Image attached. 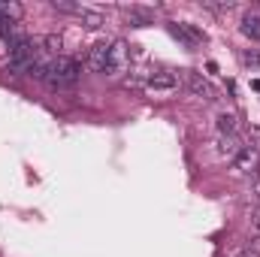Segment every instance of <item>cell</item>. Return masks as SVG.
<instances>
[{"instance_id": "5b68a950", "label": "cell", "mask_w": 260, "mask_h": 257, "mask_svg": "<svg viewBox=\"0 0 260 257\" xmlns=\"http://www.w3.org/2000/svg\"><path fill=\"white\" fill-rule=\"evenodd\" d=\"M179 88V76L176 73H151L145 79V91L148 94H160V91H176Z\"/></svg>"}, {"instance_id": "30bf717a", "label": "cell", "mask_w": 260, "mask_h": 257, "mask_svg": "<svg viewBox=\"0 0 260 257\" xmlns=\"http://www.w3.org/2000/svg\"><path fill=\"white\" fill-rule=\"evenodd\" d=\"M76 18H79L88 30H97V27H103V24H106V18H103L97 9H88V6H82V12H79Z\"/></svg>"}, {"instance_id": "8fae6325", "label": "cell", "mask_w": 260, "mask_h": 257, "mask_svg": "<svg viewBox=\"0 0 260 257\" xmlns=\"http://www.w3.org/2000/svg\"><path fill=\"white\" fill-rule=\"evenodd\" d=\"M239 151H242V145H239L236 136H218V154H221V157H230V160H233Z\"/></svg>"}, {"instance_id": "7402d4cb", "label": "cell", "mask_w": 260, "mask_h": 257, "mask_svg": "<svg viewBox=\"0 0 260 257\" xmlns=\"http://www.w3.org/2000/svg\"><path fill=\"white\" fill-rule=\"evenodd\" d=\"M251 88H254V91H260V79H254V82H251Z\"/></svg>"}, {"instance_id": "44dd1931", "label": "cell", "mask_w": 260, "mask_h": 257, "mask_svg": "<svg viewBox=\"0 0 260 257\" xmlns=\"http://www.w3.org/2000/svg\"><path fill=\"white\" fill-rule=\"evenodd\" d=\"M251 194H254V197H260V179L254 182V185H251Z\"/></svg>"}, {"instance_id": "277c9868", "label": "cell", "mask_w": 260, "mask_h": 257, "mask_svg": "<svg viewBox=\"0 0 260 257\" xmlns=\"http://www.w3.org/2000/svg\"><path fill=\"white\" fill-rule=\"evenodd\" d=\"M130 61V46L124 40H112L109 46V64H106V76H118Z\"/></svg>"}, {"instance_id": "6da1fadb", "label": "cell", "mask_w": 260, "mask_h": 257, "mask_svg": "<svg viewBox=\"0 0 260 257\" xmlns=\"http://www.w3.org/2000/svg\"><path fill=\"white\" fill-rule=\"evenodd\" d=\"M79 76H82V64L76 61V58H52V67H49V76L43 79L52 91H70V88H76V82H79Z\"/></svg>"}, {"instance_id": "5bb4252c", "label": "cell", "mask_w": 260, "mask_h": 257, "mask_svg": "<svg viewBox=\"0 0 260 257\" xmlns=\"http://www.w3.org/2000/svg\"><path fill=\"white\" fill-rule=\"evenodd\" d=\"M18 15H21V6H18V3H12V0H0V18L15 21Z\"/></svg>"}, {"instance_id": "ba28073f", "label": "cell", "mask_w": 260, "mask_h": 257, "mask_svg": "<svg viewBox=\"0 0 260 257\" xmlns=\"http://www.w3.org/2000/svg\"><path fill=\"white\" fill-rule=\"evenodd\" d=\"M239 30H242L248 40L260 43V12H254V9H245V12H242V21H239Z\"/></svg>"}, {"instance_id": "7a4b0ae2", "label": "cell", "mask_w": 260, "mask_h": 257, "mask_svg": "<svg viewBox=\"0 0 260 257\" xmlns=\"http://www.w3.org/2000/svg\"><path fill=\"white\" fill-rule=\"evenodd\" d=\"M167 27H170V34H173L176 40H182L188 49H197V46H203V43H206V34H203L200 27H194V24H185V21H170Z\"/></svg>"}, {"instance_id": "9a60e30c", "label": "cell", "mask_w": 260, "mask_h": 257, "mask_svg": "<svg viewBox=\"0 0 260 257\" xmlns=\"http://www.w3.org/2000/svg\"><path fill=\"white\" fill-rule=\"evenodd\" d=\"M52 9L67 12V15H79V12H82V6H79V3H73V0H52Z\"/></svg>"}, {"instance_id": "ffe728a7", "label": "cell", "mask_w": 260, "mask_h": 257, "mask_svg": "<svg viewBox=\"0 0 260 257\" xmlns=\"http://www.w3.org/2000/svg\"><path fill=\"white\" fill-rule=\"evenodd\" d=\"M233 257H257V254H254V251H248V248H242V251H236Z\"/></svg>"}, {"instance_id": "3957f363", "label": "cell", "mask_w": 260, "mask_h": 257, "mask_svg": "<svg viewBox=\"0 0 260 257\" xmlns=\"http://www.w3.org/2000/svg\"><path fill=\"white\" fill-rule=\"evenodd\" d=\"M233 170L242 176H257L260 170V151L254 145H242V151L233 157Z\"/></svg>"}, {"instance_id": "9c48e42d", "label": "cell", "mask_w": 260, "mask_h": 257, "mask_svg": "<svg viewBox=\"0 0 260 257\" xmlns=\"http://www.w3.org/2000/svg\"><path fill=\"white\" fill-rule=\"evenodd\" d=\"M124 18L130 21V27H148V24H154V12L145 9V6H127Z\"/></svg>"}, {"instance_id": "52a82bcc", "label": "cell", "mask_w": 260, "mask_h": 257, "mask_svg": "<svg viewBox=\"0 0 260 257\" xmlns=\"http://www.w3.org/2000/svg\"><path fill=\"white\" fill-rule=\"evenodd\" d=\"M109 46H112V43H97V46H91V52H88V67H91V70L106 73V64H109Z\"/></svg>"}, {"instance_id": "8992f818", "label": "cell", "mask_w": 260, "mask_h": 257, "mask_svg": "<svg viewBox=\"0 0 260 257\" xmlns=\"http://www.w3.org/2000/svg\"><path fill=\"white\" fill-rule=\"evenodd\" d=\"M185 88H188L194 97L206 100V103H209V100H215V88H212L200 73H185Z\"/></svg>"}, {"instance_id": "e0dca14e", "label": "cell", "mask_w": 260, "mask_h": 257, "mask_svg": "<svg viewBox=\"0 0 260 257\" xmlns=\"http://www.w3.org/2000/svg\"><path fill=\"white\" fill-rule=\"evenodd\" d=\"M248 136H251V145L260 151V127H251V130H248Z\"/></svg>"}, {"instance_id": "7c38bea8", "label": "cell", "mask_w": 260, "mask_h": 257, "mask_svg": "<svg viewBox=\"0 0 260 257\" xmlns=\"http://www.w3.org/2000/svg\"><path fill=\"white\" fill-rule=\"evenodd\" d=\"M236 124H239V118L233 112H218V118H215V127H218L221 136H233L236 133Z\"/></svg>"}, {"instance_id": "d6986e66", "label": "cell", "mask_w": 260, "mask_h": 257, "mask_svg": "<svg viewBox=\"0 0 260 257\" xmlns=\"http://www.w3.org/2000/svg\"><path fill=\"white\" fill-rule=\"evenodd\" d=\"M248 251H254V254L260 257V236H254V239L248 242Z\"/></svg>"}, {"instance_id": "4fadbf2b", "label": "cell", "mask_w": 260, "mask_h": 257, "mask_svg": "<svg viewBox=\"0 0 260 257\" xmlns=\"http://www.w3.org/2000/svg\"><path fill=\"white\" fill-rule=\"evenodd\" d=\"M43 46H46V52H52L55 58H61V46H64V40H61L58 34H46V37H43Z\"/></svg>"}, {"instance_id": "2e32d148", "label": "cell", "mask_w": 260, "mask_h": 257, "mask_svg": "<svg viewBox=\"0 0 260 257\" xmlns=\"http://www.w3.org/2000/svg\"><path fill=\"white\" fill-rule=\"evenodd\" d=\"M242 61H245V67L260 70V55H257V52H245V55H242Z\"/></svg>"}, {"instance_id": "ac0fdd59", "label": "cell", "mask_w": 260, "mask_h": 257, "mask_svg": "<svg viewBox=\"0 0 260 257\" xmlns=\"http://www.w3.org/2000/svg\"><path fill=\"white\" fill-rule=\"evenodd\" d=\"M251 230H254V236H260V209L251 215Z\"/></svg>"}]
</instances>
